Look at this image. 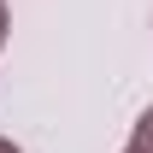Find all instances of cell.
Listing matches in <instances>:
<instances>
[{"label": "cell", "instance_id": "6da1fadb", "mask_svg": "<svg viewBox=\"0 0 153 153\" xmlns=\"http://www.w3.org/2000/svg\"><path fill=\"white\" fill-rule=\"evenodd\" d=\"M130 153H153V106L135 118V135H130Z\"/></svg>", "mask_w": 153, "mask_h": 153}, {"label": "cell", "instance_id": "7a4b0ae2", "mask_svg": "<svg viewBox=\"0 0 153 153\" xmlns=\"http://www.w3.org/2000/svg\"><path fill=\"white\" fill-rule=\"evenodd\" d=\"M0 41H6V6H0Z\"/></svg>", "mask_w": 153, "mask_h": 153}, {"label": "cell", "instance_id": "3957f363", "mask_svg": "<svg viewBox=\"0 0 153 153\" xmlns=\"http://www.w3.org/2000/svg\"><path fill=\"white\" fill-rule=\"evenodd\" d=\"M0 153H18V147H12V141H0Z\"/></svg>", "mask_w": 153, "mask_h": 153}]
</instances>
